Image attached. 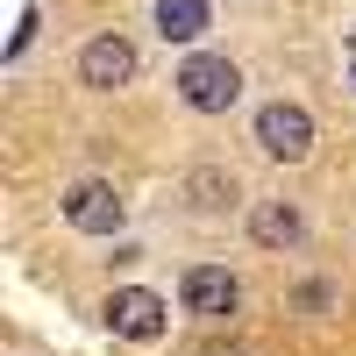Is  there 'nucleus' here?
Segmentation results:
<instances>
[{
    "label": "nucleus",
    "mask_w": 356,
    "mask_h": 356,
    "mask_svg": "<svg viewBox=\"0 0 356 356\" xmlns=\"http://www.w3.org/2000/svg\"><path fill=\"white\" fill-rule=\"evenodd\" d=\"M79 79L93 86V93H122V86L136 79V43H122V36H93L79 50Z\"/></svg>",
    "instance_id": "5"
},
{
    "label": "nucleus",
    "mask_w": 356,
    "mask_h": 356,
    "mask_svg": "<svg viewBox=\"0 0 356 356\" xmlns=\"http://www.w3.org/2000/svg\"><path fill=\"white\" fill-rule=\"evenodd\" d=\"M122 214H129L122 193L100 186V178H79V186L65 193V221H72L79 235H114V228H122Z\"/></svg>",
    "instance_id": "4"
},
{
    "label": "nucleus",
    "mask_w": 356,
    "mask_h": 356,
    "mask_svg": "<svg viewBox=\"0 0 356 356\" xmlns=\"http://www.w3.org/2000/svg\"><path fill=\"white\" fill-rule=\"evenodd\" d=\"M107 328L129 335V342H157V335H164V300H157V292H143V285L114 292V300H107Z\"/></svg>",
    "instance_id": "6"
},
{
    "label": "nucleus",
    "mask_w": 356,
    "mask_h": 356,
    "mask_svg": "<svg viewBox=\"0 0 356 356\" xmlns=\"http://www.w3.org/2000/svg\"><path fill=\"white\" fill-rule=\"evenodd\" d=\"M186 193H193V207H228L235 200V171H186Z\"/></svg>",
    "instance_id": "9"
},
{
    "label": "nucleus",
    "mask_w": 356,
    "mask_h": 356,
    "mask_svg": "<svg viewBox=\"0 0 356 356\" xmlns=\"http://www.w3.org/2000/svg\"><path fill=\"white\" fill-rule=\"evenodd\" d=\"M257 150H264V157H278V164H300V157L314 150V114H307V107H292V100L257 107Z\"/></svg>",
    "instance_id": "2"
},
{
    "label": "nucleus",
    "mask_w": 356,
    "mask_h": 356,
    "mask_svg": "<svg viewBox=\"0 0 356 356\" xmlns=\"http://www.w3.org/2000/svg\"><path fill=\"white\" fill-rule=\"evenodd\" d=\"M178 300L200 321H221V314L243 307V285H235V271H221V264H193V271L178 278Z\"/></svg>",
    "instance_id": "3"
},
{
    "label": "nucleus",
    "mask_w": 356,
    "mask_h": 356,
    "mask_svg": "<svg viewBox=\"0 0 356 356\" xmlns=\"http://www.w3.org/2000/svg\"><path fill=\"white\" fill-rule=\"evenodd\" d=\"M171 86H178V100H186L193 114H228L235 100H243V72H235L228 57H214V50L186 57V65L171 72Z\"/></svg>",
    "instance_id": "1"
},
{
    "label": "nucleus",
    "mask_w": 356,
    "mask_h": 356,
    "mask_svg": "<svg viewBox=\"0 0 356 356\" xmlns=\"http://www.w3.org/2000/svg\"><path fill=\"white\" fill-rule=\"evenodd\" d=\"M207 0H157V36L164 43H200L207 36Z\"/></svg>",
    "instance_id": "8"
},
{
    "label": "nucleus",
    "mask_w": 356,
    "mask_h": 356,
    "mask_svg": "<svg viewBox=\"0 0 356 356\" xmlns=\"http://www.w3.org/2000/svg\"><path fill=\"white\" fill-rule=\"evenodd\" d=\"M250 235H257L264 250H292V243L307 235V221H300V207H292V200H264L257 214H250Z\"/></svg>",
    "instance_id": "7"
}]
</instances>
